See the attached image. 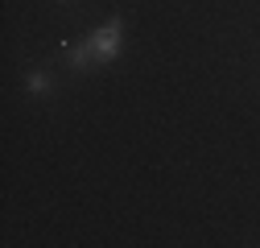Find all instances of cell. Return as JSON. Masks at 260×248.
Listing matches in <instances>:
<instances>
[{
	"instance_id": "obj_2",
	"label": "cell",
	"mask_w": 260,
	"mask_h": 248,
	"mask_svg": "<svg viewBox=\"0 0 260 248\" xmlns=\"http://www.w3.org/2000/svg\"><path fill=\"white\" fill-rule=\"evenodd\" d=\"M25 87H29V91H38V96H42V91H50V79H46V75L38 71V75H29V79H25Z\"/></svg>"
},
{
	"instance_id": "obj_1",
	"label": "cell",
	"mask_w": 260,
	"mask_h": 248,
	"mask_svg": "<svg viewBox=\"0 0 260 248\" xmlns=\"http://www.w3.org/2000/svg\"><path fill=\"white\" fill-rule=\"evenodd\" d=\"M87 46H91L95 67H108V62H116V54H120V46H124V21L112 17L108 25H100V29L87 38Z\"/></svg>"
}]
</instances>
